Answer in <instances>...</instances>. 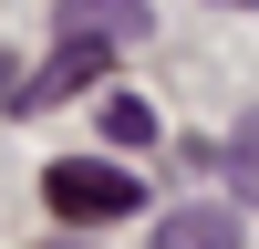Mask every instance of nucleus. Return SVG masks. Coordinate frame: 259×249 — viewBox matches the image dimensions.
Segmentation results:
<instances>
[{"mask_svg":"<svg viewBox=\"0 0 259 249\" xmlns=\"http://www.w3.org/2000/svg\"><path fill=\"white\" fill-rule=\"evenodd\" d=\"M41 197L62 208V228H114V218L145 208V187H135V166H114V156H62L52 177H41Z\"/></svg>","mask_w":259,"mask_h":249,"instance_id":"nucleus-1","label":"nucleus"},{"mask_svg":"<svg viewBox=\"0 0 259 249\" xmlns=\"http://www.w3.org/2000/svg\"><path fill=\"white\" fill-rule=\"evenodd\" d=\"M104 62H114V42L104 31H73L52 62H41L31 83H21V104H52V94H83V83H104Z\"/></svg>","mask_w":259,"mask_h":249,"instance_id":"nucleus-2","label":"nucleus"},{"mask_svg":"<svg viewBox=\"0 0 259 249\" xmlns=\"http://www.w3.org/2000/svg\"><path fill=\"white\" fill-rule=\"evenodd\" d=\"M239 228H249V208H177V218H156V249H239Z\"/></svg>","mask_w":259,"mask_h":249,"instance_id":"nucleus-3","label":"nucleus"},{"mask_svg":"<svg viewBox=\"0 0 259 249\" xmlns=\"http://www.w3.org/2000/svg\"><path fill=\"white\" fill-rule=\"evenodd\" d=\"M218 166H228V208H249V218H259V114H239V124H228Z\"/></svg>","mask_w":259,"mask_h":249,"instance_id":"nucleus-4","label":"nucleus"},{"mask_svg":"<svg viewBox=\"0 0 259 249\" xmlns=\"http://www.w3.org/2000/svg\"><path fill=\"white\" fill-rule=\"evenodd\" d=\"M104 145H114V156H145V145H156V104H145V94H104Z\"/></svg>","mask_w":259,"mask_h":249,"instance_id":"nucleus-5","label":"nucleus"},{"mask_svg":"<svg viewBox=\"0 0 259 249\" xmlns=\"http://www.w3.org/2000/svg\"><path fill=\"white\" fill-rule=\"evenodd\" d=\"M73 31H104V42H135V31H145V11H135V0H73Z\"/></svg>","mask_w":259,"mask_h":249,"instance_id":"nucleus-6","label":"nucleus"},{"mask_svg":"<svg viewBox=\"0 0 259 249\" xmlns=\"http://www.w3.org/2000/svg\"><path fill=\"white\" fill-rule=\"evenodd\" d=\"M239 11H259V0H239Z\"/></svg>","mask_w":259,"mask_h":249,"instance_id":"nucleus-7","label":"nucleus"}]
</instances>
